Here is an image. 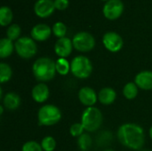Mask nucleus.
Segmentation results:
<instances>
[{"label": "nucleus", "mask_w": 152, "mask_h": 151, "mask_svg": "<svg viewBox=\"0 0 152 151\" xmlns=\"http://www.w3.org/2000/svg\"><path fill=\"white\" fill-rule=\"evenodd\" d=\"M117 135L119 142L132 150H141L145 142L144 131L142 126L136 124L122 125L118 128Z\"/></svg>", "instance_id": "1"}, {"label": "nucleus", "mask_w": 152, "mask_h": 151, "mask_svg": "<svg viewBox=\"0 0 152 151\" xmlns=\"http://www.w3.org/2000/svg\"><path fill=\"white\" fill-rule=\"evenodd\" d=\"M32 72L35 78L40 83L51 81L57 73L55 61L48 57L38 58L33 63Z\"/></svg>", "instance_id": "2"}, {"label": "nucleus", "mask_w": 152, "mask_h": 151, "mask_svg": "<svg viewBox=\"0 0 152 151\" xmlns=\"http://www.w3.org/2000/svg\"><path fill=\"white\" fill-rule=\"evenodd\" d=\"M103 121L102 111L95 107H87L83 111L81 116V124L83 125L85 131L93 133L97 131Z\"/></svg>", "instance_id": "3"}, {"label": "nucleus", "mask_w": 152, "mask_h": 151, "mask_svg": "<svg viewBox=\"0 0 152 151\" xmlns=\"http://www.w3.org/2000/svg\"><path fill=\"white\" fill-rule=\"evenodd\" d=\"M37 118L40 125L52 126L58 124L61 119V111L55 105L46 104L39 109Z\"/></svg>", "instance_id": "4"}, {"label": "nucleus", "mask_w": 152, "mask_h": 151, "mask_svg": "<svg viewBox=\"0 0 152 151\" xmlns=\"http://www.w3.org/2000/svg\"><path fill=\"white\" fill-rule=\"evenodd\" d=\"M70 71L77 78L86 79L89 77L93 72L92 61L84 55L76 56L70 62Z\"/></svg>", "instance_id": "5"}, {"label": "nucleus", "mask_w": 152, "mask_h": 151, "mask_svg": "<svg viewBox=\"0 0 152 151\" xmlns=\"http://www.w3.org/2000/svg\"><path fill=\"white\" fill-rule=\"evenodd\" d=\"M17 54L22 59H30L37 53V47L35 40L28 36L20 37L14 44Z\"/></svg>", "instance_id": "6"}, {"label": "nucleus", "mask_w": 152, "mask_h": 151, "mask_svg": "<svg viewBox=\"0 0 152 151\" xmlns=\"http://www.w3.org/2000/svg\"><path fill=\"white\" fill-rule=\"evenodd\" d=\"M73 47L81 53H87L92 51L95 46V39L92 34L86 31L77 33L72 39Z\"/></svg>", "instance_id": "7"}, {"label": "nucleus", "mask_w": 152, "mask_h": 151, "mask_svg": "<svg viewBox=\"0 0 152 151\" xmlns=\"http://www.w3.org/2000/svg\"><path fill=\"white\" fill-rule=\"evenodd\" d=\"M102 43L105 48L111 53L119 52L124 44L121 36L113 31H110L104 34L102 37Z\"/></svg>", "instance_id": "8"}, {"label": "nucleus", "mask_w": 152, "mask_h": 151, "mask_svg": "<svg viewBox=\"0 0 152 151\" xmlns=\"http://www.w3.org/2000/svg\"><path fill=\"white\" fill-rule=\"evenodd\" d=\"M124 4L121 0H109L103 6V14L109 20H116L121 16Z\"/></svg>", "instance_id": "9"}, {"label": "nucleus", "mask_w": 152, "mask_h": 151, "mask_svg": "<svg viewBox=\"0 0 152 151\" xmlns=\"http://www.w3.org/2000/svg\"><path fill=\"white\" fill-rule=\"evenodd\" d=\"M78 100L86 108L94 107L98 101V93H96L93 88L89 86H84L78 91Z\"/></svg>", "instance_id": "10"}, {"label": "nucleus", "mask_w": 152, "mask_h": 151, "mask_svg": "<svg viewBox=\"0 0 152 151\" xmlns=\"http://www.w3.org/2000/svg\"><path fill=\"white\" fill-rule=\"evenodd\" d=\"M73 49V43L69 37H61L59 38L54 44V52L60 58H67L69 57Z\"/></svg>", "instance_id": "11"}, {"label": "nucleus", "mask_w": 152, "mask_h": 151, "mask_svg": "<svg viewBox=\"0 0 152 151\" xmlns=\"http://www.w3.org/2000/svg\"><path fill=\"white\" fill-rule=\"evenodd\" d=\"M54 1L52 0H37L34 5L35 13L41 18L50 16L54 12Z\"/></svg>", "instance_id": "12"}, {"label": "nucleus", "mask_w": 152, "mask_h": 151, "mask_svg": "<svg viewBox=\"0 0 152 151\" xmlns=\"http://www.w3.org/2000/svg\"><path fill=\"white\" fill-rule=\"evenodd\" d=\"M52 31L53 30L48 25L45 23H39L32 28L30 34L34 40L42 42V41L47 40L50 37Z\"/></svg>", "instance_id": "13"}, {"label": "nucleus", "mask_w": 152, "mask_h": 151, "mask_svg": "<svg viewBox=\"0 0 152 151\" xmlns=\"http://www.w3.org/2000/svg\"><path fill=\"white\" fill-rule=\"evenodd\" d=\"M31 96L32 99L37 103L45 102L50 96L49 87L45 83H39L33 87Z\"/></svg>", "instance_id": "14"}, {"label": "nucleus", "mask_w": 152, "mask_h": 151, "mask_svg": "<svg viewBox=\"0 0 152 151\" xmlns=\"http://www.w3.org/2000/svg\"><path fill=\"white\" fill-rule=\"evenodd\" d=\"M134 83L142 90H152V71L143 70L139 72L134 77Z\"/></svg>", "instance_id": "15"}, {"label": "nucleus", "mask_w": 152, "mask_h": 151, "mask_svg": "<svg viewBox=\"0 0 152 151\" xmlns=\"http://www.w3.org/2000/svg\"><path fill=\"white\" fill-rule=\"evenodd\" d=\"M20 104L21 99L16 93H7L3 98V106L8 110H15L20 106Z\"/></svg>", "instance_id": "16"}, {"label": "nucleus", "mask_w": 152, "mask_h": 151, "mask_svg": "<svg viewBox=\"0 0 152 151\" xmlns=\"http://www.w3.org/2000/svg\"><path fill=\"white\" fill-rule=\"evenodd\" d=\"M117 98L116 91L111 87H104L98 93V101L103 105L112 104Z\"/></svg>", "instance_id": "17"}, {"label": "nucleus", "mask_w": 152, "mask_h": 151, "mask_svg": "<svg viewBox=\"0 0 152 151\" xmlns=\"http://www.w3.org/2000/svg\"><path fill=\"white\" fill-rule=\"evenodd\" d=\"M13 49H15V46L12 40H10L7 37L2 38L0 40V58L5 59L9 57L12 52Z\"/></svg>", "instance_id": "18"}, {"label": "nucleus", "mask_w": 152, "mask_h": 151, "mask_svg": "<svg viewBox=\"0 0 152 151\" xmlns=\"http://www.w3.org/2000/svg\"><path fill=\"white\" fill-rule=\"evenodd\" d=\"M77 146L81 151H89L93 146V139L87 133H84L77 138Z\"/></svg>", "instance_id": "19"}, {"label": "nucleus", "mask_w": 152, "mask_h": 151, "mask_svg": "<svg viewBox=\"0 0 152 151\" xmlns=\"http://www.w3.org/2000/svg\"><path fill=\"white\" fill-rule=\"evenodd\" d=\"M138 88L134 82H129L123 88V95L127 100H134L138 95Z\"/></svg>", "instance_id": "20"}, {"label": "nucleus", "mask_w": 152, "mask_h": 151, "mask_svg": "<svg viewBox=\"0 0 152 151\" xmlns=\"http://www.w3.org/2000/svg\"><path fill=\"white\" fill-rule=\"evenodd\" d=\"M56 71L61 76H66L70 72V63L66 58H59L55 61Z\"/></svg>", "instance_id": "21"}, {"label": "nucleus", "mask_w": 152, "mask_h": 151, "mask_svg": "<svg viewBox=\"0 0 152 151\" xmlns=\"http://www.w3.org/2000/svg\"><path fill=\"white\" fill-rule=\"evenodd\" d=\"M12 12L7 6H2L0 8V25L4 27L11 23L12 20Z\"/></svg>", "instance_id": "22"}, {"label": "nucleus", "mask_w": 152, "mask_h": 151, "mask_svg": "<svg viewBox=\"0 0 152 151\" xmlns=\"http://www.w3.org/2000/svg\"><path fill=\"white\" fill-rule=\"evenodd\" d=\"M12 76V68L4 62L0 63V83L4 84L8 82Z\"/></svg>", "instance_id": "23"}, {"label": "nucleus", "mask_w": 152, "mask_h": 151, "mask_svg": "<svg viewBox=\"0 0 152 151\" xmlns=\"http://www.w3.org/2000/svg\"><path fill=\"white\" fill-rule=\"evenodd\" d=\"M21 32V28L18 24H12L6 30V36L10 40H18L20 38V35Z\"/></svg>", "instance_id": "24"}, {"label": "nucleus", "mask_w": 152, "mask_h": 151, "mask_svg": "<svg viewBox=\"0 0 152 151\" xmlns=\"http://www.w3.org/2000/svg\"><path fill=\"white\" fill-rule=\"evenodd\" d=\"M41 146L44 151H53L56 149V141L53 136H45L41 142Z\"/></svg>", "instance_id": "25"}, {"label": "nucleus", "mask_w": 152, "mask_h": 151, "mask_svg": "<svg viewBox=\"0 0 152 151\" xmlns=\"http://www.w3.org/2000/svg\"><path fill=\"white\" fill-rule=\"evenodd\" d=\"M52 30L55 36H57L58 38H61L64 37L67 33V27L63 22L58 21L53 24Z\"/></svg>", "instance_id": "26"}, {"label": "nucleus", "mask_w": 152, "mask_h": 151, "mask_svg": "<svg viewBox=\"0 0 152 151\" xmlns=\"http://www.w3.org/2000/svg\"><path fill=\"white\" fill-rule=\"evenodd\" d=\"M21 151H44L40 143L36 141H28L22 145Z\"/></svg>", "instance_id": "27"}, {"label": "nucleus", "mask_w": 152, "mask_h": 151, "mask_svg": "<svg viewBox=\"0 0 152 151\" xmlns=\"http://www.w3.org/2000/svg\"><path fill=\"white\" fill-rule=\"evenodd\" d=\"M84 131H85V128L81 123H75L69 128V133L71 134V136L76 137V138H78L79 136H81L84 133Z\"/></svg>", "instance_id": "28"}, {"label": "nucleus", "mask_w": 152, "mask_h": 151, "mask_svg": "<svg viewBox=\"0 0 152 151\" xmlns=\"http://www.w3.org/2000/svg\"><path fill=\"white\" fill-rule=\"evenodd\" d=\"M54 5L58 10H64L69 5V0H54Z\"/></svg>", "instance_id": "29"}, {"label": "nucleus", "mask_w": 152, "mask_h": 151, "mask_svg": "<svg viewBox=\"0 0 152 151\" xmlns=\"http://www.w3.org/2000/svg\"><path fill=\"white\" fill-rule=\"evenodd\" d=\"M4 106L3 105H1L0 106V115H3V113H4Z\"/></svg>", "instance_id": "30"}, {"label": "nucleus", "mask_w": 152, "mask_h": 151, "mask_svg": "<svg viewBox=\"0 0 152 151\" xmlns=\"http://www.w3.org/2000/svg\"><path fill=\"white\" fill-rule=\"evenodd\" d=\"M149 133H150V137H151V139L152 140V126L150 128V132Z\"/></svg>", "instance_id": "31"}, {"label": "nucleus", "mask_w": 152, "mask_h": 151, "mask_svg": "<svg viewBox=\"0 0 152 151\" xmlns=\"http://www.w3.org/2000/svg\"><path fill=\"white\" fill-rule=\"evenodd\" d=\"M103 151H115L114 150H110V149H109V150H105Z\"/></svg>", "instance_id": "32"}, {"label": "nucleus", "mask_w": 152, "mask_h": 151, "mask_svg": "<svg viewBox=\"0 0 152 151\" xmlns=\"http://www.w3.org/2000/svg\"><path fill=\"white\" fill-rule=\"evenodd\" d=\"M142 151H151V150H142Z\"/></svg>", "instance_id": "33"}, {"label": "nucleus", "mask_w": 152, "mask_h": 151, "mask_svg": "<svg viewBox=\"0 0 152 151\" xmlns=\"http://www.w3.org/2000/svg\"><path fill=\"white\" fill-rule=\"evenodd\" d=\"M104 1H109V0H104Z\"/></svg>", "instance_id": "34"}]
</instances>
